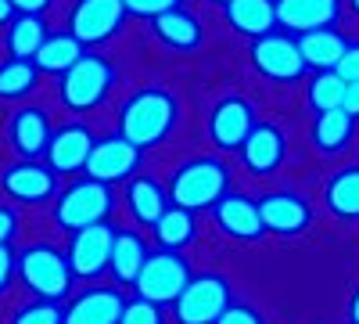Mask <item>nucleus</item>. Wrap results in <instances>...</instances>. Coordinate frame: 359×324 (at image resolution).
I'll list each match as a JSON object with an SVG mask.
<instances>
[{
    "mask_svg": "<svg viewBox=\"0 0 359 324\" xmlns=\"http://www.w3.org/2000/svg\"><path fill=\"white\" fill-rule=\"evenodd\" d=\"M176 119H180V101L162 86H144L123 105L118 127H123V137L133 148L144 152L151 144H162L172 134Z\"/></svg>",
    "mask_w": 359,
    "mask_h": 324,
    "instance_id": "1",
    "label": "nucleus"
},
{
    "mask_svg": "<svg viewBox=\"0 0 359 324\" xmlns=\"http://www.w3.org/2000/svg\"><path fill=\"white\" fill-rule=\"evenodd\" d=\"M223 195H226V166L219 159H208V155L184 162L172 173V184H169L172 205H180V209H187V213L208 209V205H216Z\"/></svg>",
    "mask_w": 359,
    "mask_h": 324,
    "instance_id": "2",
    "label": "nucleus"
},
{
    "mask_svg": "<svg viewBox=\"0 0 359 324\" xmlns=\"http://www.w3.org/2000/svg\"><path fill=\"white\" fill-rule=\"evenodd\" d=\"M15 271L22 274V281L29 285L36 299L57 303L69 296L72 288V271L65 252H57L54 245H29L15 256Z\"/></svg>",
    "mask_w": 359,
    "mask_h": 324,
    "instance_id": "3",
    "label": "nucleus"
},
{
    "mask_svg": "<svg viewBox=\"0 0 359 324\" xmlns=\"http://www.w3.org/2000/svg\"><path fill=\"white\" fill-rule=\"evenodd\" d=\"M111 205H115L111 188L86 176V181H76V184H69L62 191V198H57V205H54V220H57V227H62V231L76 234L83 227L104 223L108 213H111Z\"/></svg>",
    "mask_w": 359,
    "mask_h": 324,
    "instance_id": "4",
    "label": "nucleus"
},
{
    "mask_svg": "<svg viewBox=\"0 0 359 324\" xmlns=\"http://www.w3.org/2000/svg\"><path fill=\"white\" fill-rule=\"evenodd\" d=\"M230 306V285L223 274H191L184 292L172 299L180 324H216Z\"/></svg>",
    "mask_w": 359,
    "mask_h": 324,
    "instance_id": "5",
    "label": "nucleus"
},
{
    "mask_svg": "<svg viewBox=\"0 0 359 324\" xmlns=\"http://www.w3.org/2000/svg\"><path fill=\"white\" fill-rule=\"evenodd\" d=\"M115 83V69L101 54H83L72 69L62 72V101L72 112H86L104 101V94Z\"/></svg>",
    "mask_w": 359,
    "mask_h": 324,
    "instance_id": "6",
    "label": "nucleus"
},
{
    "mask_svg": "<svg viewBox=\"0 0 359 324\" xmlns=\"http://www.w3.org/2000/svg\"><path fill=\"white\" fill-rule=\"evenodd\" d=\"M191 281V271H187V263L184 256H176V252H155V256H147V263L140 267L137 274V292H140V299L147 303H172L180 292H184V285Z\"/></svg>",
    "mask_w": 359,
    "mask_h": 324,
    "instance_id": "7",
    "label": "nucleus"
},
{
    "mask_svg": "<svg viewBox=\"0 0 359 324\" xmlns=\"http://www.w3.org/2000/svg\"><path fill=\"white\" fill-rule=\"evenodd\" d=\"M126 8L123 0H76L69 15V33L86 47V44H104L123 29Z\"/></svg>",
    "mask_w": 359,
    "mask_h": 324,
    "instance_id": "8",
    "label": "nucleus"
},
{
    "mask_svg": "<svg viewBox=\"0 0 359 324\" xmlns=\"http://www.w3.org/2000/svg\"><path fill=\"white\" fill-rule=\"evenodd\" d=\"M137 169H140V152L123 134L94 141V148H90V155H86V166H83V173L90 176V181H101L108 188L115 181H130Z\"/></svg>",
    "mask_w": 359,
    "mask_h": 324,
    "instance_id": "9",
    "label": "nucleus"
},
{
    "mask_svg": "<svg viewBox=\"0 0 359 324\" xmlns=\"http://www.w3.org/2000/svg\"><path fill=\"white\" fill-rule=\"evenodd\" d=\"M252 65L266 76V79H298L306 76V62L298 54V44L291 33H266L259 40H252Z\"/></svg>",
    "mask_w": 359,
    "mask_h": 324,
    "instance_id": "10",
    "label": "nucleus"
},
{
    "mask_svg": "<svg viewBox=\"0 0 359 324\" xmlns=\"http://www.w3.org/2000/svg\"><path fill=\"white\" fill-rule=\"evenodd\" d=\"M111 242H115V231L108 223H94V227L76 231L72 245L65 252L72 278H101L108 271V259H111Z\"/></svg>",
    "mask_w": 359,
    "mask_h": 324,
    "instance_id": "11",
    "label": "nucleus"
},
{
    "mask_svg": "<svg viewBox=\"0 0 359 324\" xmlns=\"http://www.w3.org/2000/svg\"><path fill=\"white\" fill-rule=\"evenodd\" d=\"M341 15V0H273V18L284 33H313V29H334Z\"/></svg>",
    "mask_w": 359,
    "mask_h": 324,
    "instance_id": "12",
    "label": "nucleus"
},
{
    "mask_svg": "<svg viewBox=\"0 0 359 324\" xmlns=\"http://www.w3.org/2000/svg\"><path fill=\"white\" fill-rule=\"evenodd\" d=\"M0 188H4L8 198L15 202H29V205H36V202H50L54 191H57V176L36 162V159H25V162H15L4 169V176H0Z\"/></svg>",
    "mask_w": 359,
    "mask_h": 324,
    "instance_id": "13",
    "label": "nucleus"
},
{
    "mask_svg": "<svg viewBox=\"0 0 359 324\" xmlns=\"http://www.w3.org/2000/svg\"><path fill=\"white\" fill-rule=\"evenodd\" d=\"M94 148V134L83 123H69L62 130L50 134V144H47V169L57 176V173H79L86 166V155Z\"/></svg>",
    "mask_w": 359,
    "mask_h": 324,
    "instance_id": "14",
    "label": "nucleus"
},
{
    "mask_svg": "<svg viewBox=\"0 0 359 324\" xmlns=\"http://www.w3.org/2000/svg\"><path fill=\"white\" fill-rule=\"evenodd\" d=\"M252 127H255V112L245 98H223L212 108V115H208V134H212V141L223 152L241 148L245 137L252 134Z\"/></svg>",
    "mask_w": 359,
    "mask_h": 324,
    "instance_id": "15",
    "label": "nucleus"
},
{
    "mask_svg": "<svg viewBox=\"0 0 359 324\" xmlns=\"http://www.w3.org/2000/svg\"><path fill=\"white\" fill-rule=\"evenodd\" d=\"M259 205V220L262 231H273V234H302L309 227V205L306 198H298L291 191H277V195H266Z\"/></svg>",
    "mask_w": 359,
    "mask_h": 324,
    "instance_id": "16",
    "label": "nucleus"
},
{
    "mask_svg": "<svg viewBox=\"0 0 359 324\" xmlns=\"http://www.w3.org/2000/svg\"><path fill=\"white\" fill-rule=\"evenodd\" d=\"M126 299L118 288H86L62 313V324H118Z\"/></svg>",
    "mask_w": 359,
    "mask_h": 324,
    "instance_id": "17",
    "label": "nucleus"
},
{
    "mask_svg": "<svg viewBox=\"0 0 359 324\" xmlns=\"http://www.w3.org/2000/svg\"><path fill=\"white\" fill-rule=\"evenodd\" d=\"M284 152H287V141L277 127H269V123H255L252 134L245 137L241 144V159L252 173H273L280 162H284Z\"/></svg>",
    "mask_w": 359,
    "mask_h": 324,
    "instance_id": "18",
    "label": "nucleus"
},
{
    "mask_svg": "<svg viewBox=\"0 0 359 324\" xmlns=\"http://www.w3.org/2000/svg\"><path fill=\"white\" fill-rule=\"evenodd\" d=\"M212 213H216V223L230 234V238H241V242H255L262 238V220H259V205L245 195H223L216 205H212Z\"/></svg>",
    "mask_w": 359,
    "mask_h": 324,
    "instance_id": "19",
    "label": "nucleus"
},
{
    "mask_svg": "<svg viewBox=\"0 0 359 324\" xmlns=\"http://www.w3.org/2000/svg\"><path fill=\"white\" fill-rule=\"evenodd\" d=\"M294 44H298V54H302L306 69L331 72V69L341 62V54H345V44H348V40L338 33V29H313V33L294 37Z\"/></svg>",
    "mask_w": 359,
    "mask_h": 324,
    "instance_id": "20",
    "label": "nucleus"
},
{
    "mask_svg": "<svg viewBox=\"0 0 359 324\" xmlns=\"http://www.w3.org/2000/svg\"><path fill=\"white\" fill-rule=\"evenodd\" d=\"M50 119H47V112L43 108H22L15 112V119H11V144L25 155V159H36L47 152V144H50Z\"/></svg>",
    "mask_w": 359,
    "mask_h": 324,
    "instance_id": "21",
    "label": "nucleus"
},
{
    "mask_svg": "<svg viewBox=\"0 0 359 324\" xmlns=\"http://www.w3.org/2000/svg\"><path fill=\"white\" fill-rule=\"evenodd\" d=\"M151 25H155V37H158L165 47H176V51H194V47H201V40H205L198 15L187 11V8H172V11L151 18Z\"/></svg>",
    "mask_w": 359,
    "mask_h": 324,
    "instance_id": "22",
    "label": "nucleus"
},
{
    "mask_svg": "<svg viewBox=\"0 0 359 324\" xmlns=\"http://www.w3.org/2000/svg\"><path fill=\"white\" fill-rule=\"evenodd\" d=\"M223 11H226V22L237 29V33H245L252 40L273 33V25H277L273 0H226Z\"/></svg>",
    "mask_w": 359,
    "mask_h": 324,
    "instance_id": "23",
    "label": "nucleus"
},
{
    "mask_svg": "<svg viewBox=\"0 0 359 324\" xmlns=\"http://www.w3.org/2000/svg\"><path fill=\"white\" fill-rule=\"evenodd\" d=\"M147 245L137 231H115V242H111V259H108V271L115 274V281L133 285L140 267L147 263Z\"/></svg>",
    "mask_w": 359,
    "mask_h": 324,
    "instance_id": "24",
    "label": "nucleus"
},
{
    "mask_svg": "<svg viewBox=\"0 0 359 324\" xmlns=\"http://www.w3.org/2000/svg\"><path fill=\"white\" fill-rule=\"evenodd\" d=\"M47 22L40 15H15L8 22V37H4V47H8V58H22V62H33V54L40 51V44L47 40Z\"/></svg>",
    "mask_w": 359,
    "mask_h": 324,
    "instance_id": "25",
    "label": "nucleus"
},
{
    "mask_svg": "<svg viewBox=\"0 0 359 324\" xmlns=\"http://www.w3.org/2000/svg\"><path fill=\"white\" fill-rule=\"evenodd\" d=\"M126 202H130V213L147 227H155L158 216L169 209V198H165L162 184L151 181V176H133L130 188H126Z\"/></svg>",
    "mask_w": 359,
    "mask_h": 324,
    "instance_id": "26",
    "label": "nucleus"
},
{
    "mask_svg": "<svg viewBox=\"0 0 359 324\" xmlns=\"http://www.w3.org/2000/svg\"><path fill=\"white\" fill-rule=\"evenodd\" d=\"M86 51H83V44L72 37V33H54V37H47L43 44H40V51L33 54V65H36V72H57L62 76L65 69H72L79 58H83Z\"/></svg>",
    "mask_w": 359,
    "mask_h": 324,
    "instance_id": "27",
    "label": "nucleus"
},
{
    "mask_svg": "<svg viewBox=\"0 0 359 324\" xmlns=\"http://www.w3.org/2000/svg\"><path fill=\"white\" fill-rule=\"evenodd\" d=\"M327 209L341 220H359V166H348L327 181Z\"/></svg>",
    "mask_w": 359,
    "mask_h": 324,
    "instance_id": "28",
    "label": "nucleus"
},
{
    "mask_svg": "<svg viewBox=\"0 0 359 324\" xmlns=\"http://www.w3.org/2000/svg\"><path fill=\"white\" fill-rule=\"evenodd\" d=\"M352 127L355 119L341 108H331V112H316V123H313V141L320 152H341L348 137H352Z\"/></svg>",
    "mask_w": 359,
    "mask_h": 324,
    "instance_id": "29",
    "label": "nucleus"
},
{
    "mask_svg": "<svg viewBox=\"0 0 359 324\" xmlns=\"http://www.w3.org/2000/svg\"><path fill=\"white\" fill-rule=\"evenodd\" d=\"M151 231H155V238H158V245L165 252H176V249H184V245L194 242V213L180 209V205H169Z\"/></svg>",
    "mask_w": 359,
    "mask_h": 324,
    "instance_id": "30",
    "label": "nucleus"
},
{
    "mask_svg": "<svg viewBox=\"0 0 359 324\" xmlns=\"http://www.w3.org/2000/svg\"><path fill=\"white\" fill-rule=\"evenodd\" d=\"M36 65L33 62H22V58H8L0 62V101H15L36 91Z\"/></svg>",
    "mask_w": 359,
    "mask_h": 324,
    "instance_id": "31",
    "label": "nucleus"
},
{
    "mask_svg": "<svg viewBox=\"0 0 359 324\" xmlns=\"http://www.w3.org/2000/svg\"><path fill=\"white\" fill-rule=\"evenodd\" d=\"M341 98H345V79H341L334 69L313 76V83H309V105H313L316 112L341 108Z\"/></svg>",
    "mask_w": 359,
    "mask_h": 324,
    "instance_id": "32",
    "label": "nucleus"
},
{
    "mask_svg": "<svg viewBox=\"0 0 359 324\" xmlns=\"http://www.w3.org/2000/svg\"><path fill=\"white\" fill-rule=\"evenodd\" d=\"M62 313H65V310H57V303L36 299V303L22 306V310L11 317V324H62Z\"/></svg>",
    "mask_w": 359,
    "mask_h": 324,
    "instance_id": "33",
    "label": "nucleus"
},
{
    "mask_svg": "<svg viewBox=\"0 0 359 324\" xmlns=\"http://www.w3.org/2000/svg\"><path fill=\"white\" fill-rule=\"evenodd\" d=\"M118 324H165L162 320V306L155 303H147V299H130L123 306V313H118Z\"/></svg>",
    "mask_w": 359,
    "mask_h": 324,
    "instance_id": "34",
    "label": "nucleus"
},
{
    "mask_svg": "<svg viewBox=\"0 0 359 324\" xmlns=\"http://www.w3.org/2000/svg\"><path fill=\"white\" fill-rule=\"evenodd\" d=\"M126 15H140V18H158L172 8H184V0H123Z\"/></svg>",
    "mask_w": 359,
    "mask_h": 324,
    "instance_id": "35",
    "label": "nucleus"
},
{
    "mask_svg": "<svg viewBox=\"0 0 359 324\" xmlns=\"http://www.w3.org/2000/svg\"><path fill=\"white\" fill-rule=\"evenodd\" d=\"M334 72L345 83H359V40H348L345 44V54H341V62L334 65Z\"/></svg>",
    "mask_w": 359,
    "mask_h": 324,
    "instance_id": "36",
    "label": "nucleus"
},
{
    "mask_svg": "<svg viewBox=\"0 0 359 324\" xmlns=\"http://www.w3.org/2000/svg\"><path fill=\"white\" fill-rule=\"evenodd\" d=\"M216 324H266L252 306H241V303H230L226 310H223V317L216 320Z\"/></svg>",
    "mask_w": 359,
    "mask_h": 324,
    "instance_id": "37",
    "label": "nucleus"
},
{
    "mask_svg": "<svg viewBox=\"0 0 359 324\" xmlns=\"http://www.w3.org/2000/svg\"><path fill=\"white\" fill-rule=\"evenodd\" d=\"M15 234H18V216H15V209L0 205V245H8Z\"/></svg>",
    "mask_w": 359,
    "mask_h": 324,
    "instance_id": "38",
    "label": "nucleus"
},
{
    "mask_svg": "<svg viewBox=\"0 0 359 324\" xmlns=\"http://www.w3.org/2000/svg\"><path fill=\"white\" fill-rule=\"evenodd\" d=\"M11 274H15V252L8 245H0V296L8 292L11 285Z\"/></svg>",
    "mask_w": 359,
    "mask_h": 324,
    "instance_id": "39",
    "label": "nucleus"
},
{
    "mask_svg": "<svg viewBox=\"0 0 359 324\" xmlns=\"http://www.w3.org/2000/svg\"><path fill=\"white\" fill-rule=\"evenodd\" d=\"M8 4L18 11V15H40V11H47L54 0H8Z\"/></svg>",
    "mask_w": 359,
    "mask_h": 324,
    "instance_id": "40",
    "label": "nucleus"
},
{
    "mask_svg": "<svg viewBox=\"0 0 359 324\" xmlns=\"http://www.w3.org/2000/svg\"><path fill=\"white\" fill-rule=\"evenodd\" d=\"M341 112H348L352 119H359V83H345V98H341Z\"/></svg>",
    "mask_w": 359,
    "mask_h": 324,
    "instance_id": "41",
    "label": "nucleus"
},
{
    "mask_svg": "<svg viewBox=\"0 0 359 324\" xmlns=\"http://www.w3.org/2000/svg\"><path fill=\"white\" fill-rule=\"evenodd\" d=\"M11 18H15V8L8 4V0H0V25H8Z\"/></svg>",
    "mask_w": 359,
    "mask_h": 324,
    "instance_id": "42",
    "label": "nucleus"
},
{
    "mask_svg": "<svg viewBox=\"0 0 359 324\" xmlns=\"http://www.w3.org/2000/svg\"><path fill=\"white\" fill-rule=\"evenodd\" d=\"M348 317H352V324H359V288H355V296L348 303Z\"/></svg>",
    "mask_w": 359,
    "mask_h": 324,
    "instance_id": "43",
    "label": "nucleus"
},
{
    "mask_svg": "<svg viewBox=\"0 0 359 324\" xmlns=\"http://www.w3.org/2000/svg\"><path fill=\"white\" fill-rule=\"evenodd\" d=\"M348 8H352V11L359 15V0H348Z\"/></svg>",
    "mask_w": 359,
    "mask_h": 324,
    "instance_id": "44",
    "label": "nucleus"
},
{
    "mask_svg": "<svg viewBox=\"0 0 359 324\" xmlns=\"http://www.w3.org/2000/svg\"><path fill=\"white\" fill-rule=\"evenodd\" d=\"M212 4H226V0H212Z\"/></svg>",
    "mask_w": 359,
    "mask_h": 324,
    "instance_id": "45",
    "label": "nucleus"
}]
</instances>
